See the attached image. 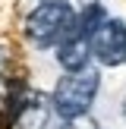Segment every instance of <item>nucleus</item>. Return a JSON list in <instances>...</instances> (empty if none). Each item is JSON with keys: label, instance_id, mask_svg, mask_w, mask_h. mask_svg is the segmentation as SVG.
<instances>
[{"label": "nucleus", "instance_id": "obj_1", "mask_svg": "<svg viewBox=\"0 0 126 129\" xmlns=\"http://www.w3.org/2000/svg\"><path fill=\"white\" fill-rule=\"evenodd\" d=\"M76 13L69 3H57V0H44L25 19V38L38 47H57L76 31Z\"/></svg>", "mask_w": 126, "mask_h": 129}, {"label": "nucleus", "instance_id": "obj_2", "mask_svg": "<svg viewBox=\"0 0 126 129\" xmlns=\"http://www.w3.org/2000/svg\"><path fill=\"white\" fill-rule=\"evenodd\" d=\"M101 88V76L98 69H79V73H66L60 76V82L54 85V110L63 120H76L85 117L88 107L94 104V94Z\"/></svg>", "mask_w": 126, "mask_h": 129}, {"label": "nucleus", "instance_id": "obj_3", "mask_svg": "<svg viewBox=\"0 0 126 129\" xmlns=\"http://www.w3.org/2000/svg\"><path fill=\"white\" fill-rule=\"evenodd\" d=\"M91 54L98 57L101 66H123L126 63V25L123 19H110L98 25L91 35Z\"/></svg>", "mask_w": 126, "mask_h": 129}, {"label": "nucleus", "instance_id": "obj_4", "mask_svg": "<svg viewBox=\"0 0 126 129\" xmlns=\"http://www.w3.org/2000/svg\"><path fill=\"white\" fill-rule=\"evenodd\" d=\"M54 113V98H47L44 91H28L16 113V129H47Z\"/></svg>", "mask_w": 126, "mask_h": 129}, {"label": "nucleus", "instance_id": "obj_5", "mask_svg": "<svg viewBox=\"0 0 126 129\" xmlns=\"http://www.w3.org/2000/svg\"><path fill=\"white\" fill-rule=\"evenodd\" d=\"M91 57H94L91 54V38L79 31V19H76V31L63 44H57V63L66 73H79V69H88V60Z\"/></svg>", "mask_w": 126, "mask_h": 129}, {"label": "nucleus", "instance_id": "obj_6", "mask_svg": "<svg viewBox=\"0 0 126 129\" xmlns=\"http://www.w3.org/2000/svg\"><path fill=\"white\" fill-rule=\"evenodd\" d=\"M60 129H98V126H94V120H88V117H76V120H63Z\"/></svg>", "mask_w": 126, "mask_h": 129}, {"label": "nucleus", "instance_id": "obj_7", "mask_svg": "<svg viewBox=\"0 0 126 129\" xmlns=\"http://www.w3.org/2000/svg\"><path fill=\"white\" fill-rule=\"evenodd\" d=\"M3 76H10V73H6V50L0 47V79H3Z\"/></svg>", "mask_w": 126, "mask_h": 129}, {"label": "nucleus", "instance_id": "obj_8", "mask_svg": "<svg viewBox=\"0 0 126 129\" xmlns=\"http://www.w3.org/2000/svg\"><path fill=\"white\" fill-rule=\"evenodd\" d=\"M123 117H126V101H123Z\"/></svg>", "mask_w": 126, "mask_h": 129}, {"label": "nucleus", "instance_id": "obj_9", "mask_svg": "<svg viewBox=\"0 0 126 129\" xmlns=\"http://www.w3.org/2000/svg\"><path fill=\"white\" fill-rule=\"evenodd\" d=\"M57 3H69V0H57Z\"/></svg>", "mask_w": 126, "mask_h": 129}]
</instances>
